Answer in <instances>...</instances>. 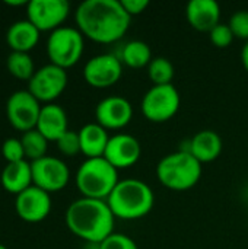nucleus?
Listing matches in <instances>:
<instances>
[{"mask_svg": "<svg viewBox=\"0 0 248 249\" xmlns=\"http://www.w3.org/2000/svg\"><path fill=\"white\" fill-rule=\"evenodd\" d=\"M75 20L83 36L98 44H113L126 35L132 18L118 0H85L77 6Z\"/></svg>", "mask_w": 248, "mask_h": 249, "instance_id": "nucleus-1", "label": "nucleus"}, {"mask_svg": "<svg viewBox=\"0 0 248 249\" xmlns=\"http://www.w3.org/2000/svg\"><path fill=\"white\" fill-rule=\"evenodd\" d=\"M114 219L105 200L79 198L66 210V226L77 238L88 244L99 245L114 233Z\"/></svg>", "mask_w": 248, "mask_h": 249, "instance_id": "nucleus-2", "label": "nucleus"}, {"mask_svg": "<svg viewBox=\"0 0 248 249\" xmlns=\"http://www.w3.org/2000/svg\"><path fill=\"white\" fill-rule=\"evenodd\" d=\"M105 201L115 217L123 220H136L152 212L155 206V194L146 182L127 178L118 181Z\"/></svg>", "mask_w": 248, "mask_h": 249, "instance_id": "nucleus-3", "label": "nucleus"}, {"mask_svg": "<svg viewBox=\"0 0 248 249\" xmlns=\"http://www.w3.org/2000/svg\"><path fill=\"white\" fill-rule=\"evenodd\" d=\"M159 182L171 191H187L202 178V163L187 150L164 156L156 166Z\"/></svg>", "mask_w": 248, "mask_h": 249, "instance_id": "nucleus-4", "label": "nucleus"}, {"mask_svg": "<svg viewBox=\"0 0 248 249\" xmlns=\"http://www.w3.org/2000/svg\"><path fill=\"white\" fill-rule=\"evenodd\" d=\"M76 187L85 198L107 200L118 184V171L105 159H86L76 172Z\"/></svg>", "mask_w": 248, "mask_h": 249, "instance_id": "nucleus-5", "label": "nucleus"}, {"mask_svg": "<svg viewBox=\"0 0 248 249\" xmlns=\"http://www.w3.org/2000/svg\"><path fill=\"white\" fill-rule=\"evenodd\" d=\"M77 28L61 26L50 32L47 39V55L50 63L64 70L73 67L83 54L85 41Z\"/></svg>", "mask_w": 248, "mask_h": 249, "instance_id": "nucleus-6", "label": "nucleus"}, {"mask_svg": "<svg viewBox=\"0 0 248 249\" xmlns=\"http://www.w3.org/2000/svg\"><path fill=\"white\" fill-rule=\"evenodd\" d=\"M181 105L177 88L171 85L152 86L142 98V112L152 123H165L175 117Z\"/></svg>", "mask_w": 248, "mask_h": 249, "instance_id": "nucleus-7", "label": "nucleus"}, {"mask_svg": "<svg viewBox=\"0 0 248 249\" xmlns=\"http://www.w3.org/2000/svg\"><path fill=\"white\" fill-rule=\"evenodd\" d=\"M41 108V102L28 89L16 90L6 101V117L15 130L26 133L37 127Z\"/></svg>", "mask_w": 248, "mask_h": 249, "instance_id": "nucleus-8", "label": "nucleus"}, {"mask_svg": "<svg viewBox=\"0 0 248 249\" xmlns=\"http://www.w3.org/2000/svg\"><path fill=\"white\" fill-rule=\"evenodd\" d=\"M67 71L54 64H45L35 70L34 76L28 82V90L39 101L53 104L67 86Z\"/></svg>", "mask_w": 248, "mask_h": 249, "instance_id": "nucleus-9", "label": "nucleus"}, {"mask_svg": "<svg viewBox=\"0 0 248 249\" xmlns=\"http://www.w3.org/2000/svg\"><path fill=\"white\" fill-rule=\"evenodd\" d=\"M31 172L32 185L47 191L48 194L66 188L70 179L69 166L61 159L48 155L31 162Z\"/></svg>", "mask_w": 248, "mask_h": 249, "instance_id": "nucleus-10", "label": "nucleus"}, {"mask_svg": "<svg viewBox=\"0 0 248 249\" xmlns=\"http://www.w3.org/2000/svg\"><path fill=\"white\" fill-rule=\"evenodd\" d=\"M70 13L67 0H29L26 6V19L32 22L41 32L56 31Z\"/></svg>", "mask_w": 248, "mask_h": 249, "instance_id": "nucleus-11", "label": "nucleus"}, {"mask_svg": "<svg viewBox=\"0 0 248 249\" xmlns=\"http://www.w3.org/2000/svg\"><path fill=\"white\" fill-rule=\"evenodd\" d=\"M123 76V63L114 54H98L89 58L83 67L85 82L96 89L114 86Z\"/></svg>", "mask_w": 248, "mask_h": 249, "instance_id": "nucleus-12", "label": "nucleus"}, {"mask_svg": "<svg viewBox=\"0 0 248 249\" xmlns=\"http://www.w3.org/2000/svg\"><path fill=\"white\" fill-rule=\"evenodd\" d=\"M15 210H16V214L23 222L39 223L51 212L50 194L35 185H31L23 193L16 196Z\"/></svg>", "mask_w": 248, "mask_h": 249, "instance_id": "nucleus-13", "label": "nucleus"}, {"mask_svg": "<svg viewBox=\"0 0 248 249\" xmlns=\"http://www.w3.org/2000/svg\"><path fill=\"white\" fill-rule=\"evenodd\" d=\"M142 155V146L139 140L126 133H118L110 137L104 158L117 169H127L137 163Z\"/></svg>", "mask_w": 248, "mask_h": 249, "instance_id": "nucleus-14", "label": "nucleus"}, {"mask_svg": "<svg viewBox=\"0 0 248 249\" xmlns=\"http://www.w3.org/2000/svg\"><path fill=\"white\" fill-rule=\"evenodd\" d=\"M95 118L105 130H120L132 121L133 107L123 96H107L96 105Z\"/></svg>", "mask_w": 248, "mask_h": 249, "instance_id": "nucleus-15", "label": "nucleus"}, {"mask_svg": "<svg viewBox=\"0 0 248 249\" xmlns=\"http://www.w3.org/2000/svg\"><path fill=\"white\" fill-rule=\"evenodd\" d=\"M186 18L196 31L210 32L221 23V6L215 0H191L186 6Z\"/></svg>", "mask_w": 248, "mask_h": 249, "instance_id": "nucleus-16", "label": "nucleus"}, {"mask_svg": "<svg viewBox=\"0 0 248 249\" xmlns=\"http://www.w3.org/2000/svg\"><path fill=\"white\" fill-rule=\"evenodd\" d=\"M35 128L48 142H57L69 130V121H67L66 111L57 104L42 105Z\"/></svg>", "mask_w": 248, "mask_h": 249, "instance_id": "nucleus-17", "label": "nucleus"}, {"mask_svg": "<svg viewBox=\"0 0 248 249\" xmlns=\"http://www.w3.org/2000/svg\"><path fill=\"white\" fill-rule=\"evenodd\" d=\"M41 31L28 19L13 22L6 31V42L12 51L29 53L39 41Z\"/></svg>", "mask_w": 248, "mask_h": 249, "instance_id": "nucleus-18", "label": "nucleus"}, {"mask_svg": "<svg viewBox=\"0 0 248 249\" xmlns=\"http://www.w3.org/2000/svg\"><path fill=\"white\" fill-rule=\"evenodd\" d=\"M80 140V153L86 156V159L104 158L107 144L110 142L108 130L101 127L98 123L85 124L79 131Z\"/></svg>", "mask_w": 248, "mask_h": 249, "instance_id": "nucleus-19", "label": "nucleus"}, {"mask_svg": "<svg viewBox=\"0 0 248 249\" xmlns=\"http://www.w3.org/2000/svg\"><path fill=\"white\" fill-rule=\"evenodd\" d=\"M222 139L212 130H202L190 140L187 152H190L200 163L213 162L222 152Z\"/></svg>", "mask_w": 248, "mask_h": 249, "instance_id": "nucleus-20", "label": "nucleus"}, {"mask_svg": "<svg viewBox=\"0 0 248 249\" xmlns=\"http://www.w3.org/2000/svg\"><path fill=\"white\" fill-rule=\"evenodd\" d=\"M1 187L10 194H20L32 185L31 162L20 160L13 163H6L0 175Z\"/></svg>", "mask_w": 248, "mask_h": 249, "instance_id": "nucleus-21", "label": "nucleus"}, {"mask_svg": "<svg viewBox=\"0 0 248 249\" xmlns=\"http://www.w3.org/2000/svg\"><path fill=\"white\" fill-rule=\"evenodd\" d=\"M152 58L153 57H152L151 47L140 39H133L124 45L120 60L127 67L142 69V67H148L149 63L152 61Z\"/></svg>", "mask_w": 248, "mask_h": 249, "instance_id": "nucleus-22", "label": "nucleus"}, {"mask_svg": "<svg viewBox=\"0 0 248 249\" xmlns=\"http://www.w3.org/2000/svg\"><path fill=\"white\" fill-rule=\"evenodd\" d=\"M6 67L7 71L19 79V80H26L29 82L31 77L35 73V66H34V60L29 55V53H18V51H12L7 55L6 60Z\"/></svg>", "mask_w": 248, "mask_h": 249, "instance_id": "nucleus-23", "label": "nucleus"}, {"mask_svg": "<svg viewBox=\"0 0 248 249\" xmlns=\"http://www.w3.org/2000/svg\"><path fill=\"white\" fill-rule=\"evenodd\" d=\"M25 158L26 160H38L44 156H47V149H48V140L37 130H29L26 133H22L20 137Z\"/></svg>", "mask_w": 248, "mask_h": 249, "instance_id": "nucleus-24", "label": "nucleus"}, {"mask_svg": "<svg viewBox=\"0 0 248 249\" xmlns=\"http://www.w3.org/2000/svg\"><path fill=\"white\" fill-rule=\"evenodd\" d=\"M175 70L172 63L165 57H153L148 66V76L153 86L156 85H171Z\"/></svg>", "mask_w": 248, "mask_h": 249, "instance_id": "nucleus-25", "label": "nucleus"}, {"mask_svg": "<svg viewBox=\"0 0 248 249\" xmlns=\"http://www.w3.org/2000/svg\"><path fill=\"white\" fill-rule=\"evenodd\" d=\"M1 156L4 158L7 163L26 160L20 139H16V137L6 139L1 144Z\"/></svg>", "mask_w": 248, "mask_h": 249, "instance_id": "nucleus-26", "label": "nucleus"}, {"mask_svg": "<svg viewBox=\"0 0 248 249\" xmlns=\"http://www.w3.org/2000/svg\"><path fill=\"white\" fill-rule=\"evenodd\" d=\"M57 147L64 156H76L80 153V140L76 131L67 130L57 142Z\"/></svg>", "mask_w": 248, "mask_h": 249, "instance_id": "nucleus-27", "label": "nucleus"}, {"mask_svg": "<svg viewBox=\"0 0 248 249\" xmlns=\"http://www.w3.org/2000/svg\"><path fill=\"white\" fill-rule=\"evenodd\" d=\"M209 38L212 41V44L218 48H227L232 44L234 41V34L229 28V25L227 23H219L216 25L210 32H209Z\"/></svg>", "mask_w": 248, "mask_h": 249, "instance_id": "nucleus-28", "label": "nucleus"}, {"mask_svg": "<svg viewBox=\"0 0 248 249\" xmlns=\"http://www.w3.org/2000/svg\"><path fill=\"white\" fill-rule=\"evenodd\" d=\"M232 34L235 38L248 41V10H238L235 12L228 22Z\"/></svg>", "mask_w": 248, "mask_h": 249, "instance_id": "nucleus-29", "label": "nucleus"}, {"mask_svg": "<svg viewBox=\"0 0 248 249\" xmlns=\"http://www.w3.org/2000/svg\"><path fill=\"white\" fill-rule=\"evenodd\" d=\"M98 249H139V247L130 236L114 232L98 245Z\"/></svg>", "mask_w": 248, "mask_h": 249, "instance_id": "nucleus-30", "label": "nucleus"}, {"mask_svg": "<svg viewBox=\"0 0 248 249\" xmlns=\"http://www.w3.org/2000/svg\"><path fill=\"white\" fill-rule=\"evenodd\" d=\"M121 6L124 7L127 15L133 18V16L142 15L148 9L149 0H121Z\"/></svg>", "mask_w": 248, "mask_h": 249, "instance_id": "nucleus-31", "label": "nucleus"}, {"mask_svg": "<svg viewBox=\"0 0 248 249\" xmlns=\"http://www.w3.org/2000/svg\"><path fill=\"white\" fill-rule=\"evenodd\" d=\"M241 61H243L244 69L248 71V41L244 44V47L241 50Z\"/></svg>", "mask_w": 248, "mask_h": 249, "instance_id": "nucleus-32", "label": "nucleus"}, {"mask_svg": "<svg viewBox=\"0 0 248 249\" xmlns=\"http://www.w3.org/2000/svg\"><path fill=\"white\" fill-rule=\"evenodd\" d=\"M28 0H4V4L7 6H28Z\"/></svg>", "mask_w": 248, "mask_h": 249, "instance_id": "nucleus-33", "label": "nucleus"}, {"mask_svg": "<svg viewBox=\"0 0 248 249\" xmlns=\"http://www.w3.org/2000/svg\"><path fill=\"white\" fill-rule=\"evenodd\" d=\"M0 249H7V248H6V247H4L3 244H0Z\"/></svg>", "mask_w": 248, "mask_h": 249, "instance_id": "nucleus-34", "label": "nucleus"}]
</instances>
